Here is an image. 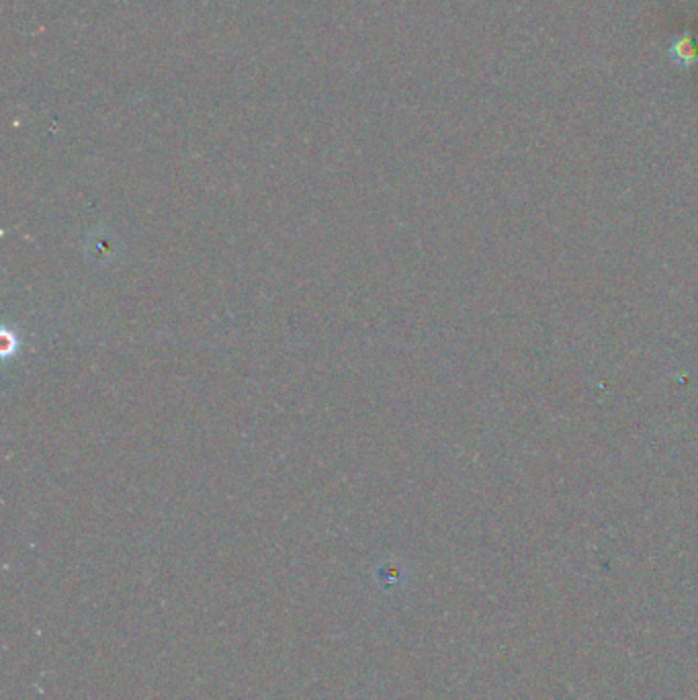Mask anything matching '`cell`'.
<instances>
[{"mask_svg": "<svg viewBox=\"0 0 698 700\" xmlns=\"http://www.w3.org/2000/svg\"><path fill=\"white\" fill-rule=\"evenodd\" d=\"M668 56L680 70L694 68L698 64V48H696L694 35L690 31H682L674 35L670 41Z\"/></svg>", "mask_w": 698, "mask_h": 700, "instance_id": "obj_1", "label": "cell"}]
</instances>
